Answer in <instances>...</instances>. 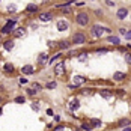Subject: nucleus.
I'll return each mask as SVG.
<instances>
[{"mask_svg": "<svg viewBox=\"0 0 131 131\" xmlns=\"http://www.w3.org/2000/svg\"><path fill=\"white\" fill-rule=\"evenodd\" d=\"M89 20H90L89 18V14H86V12H80V14H77V17H75V23L78 26H82V27L89 24Z\"/></svg>", "mask_w": 131, "mask_h": 131, "instance_id": "1", "label": "nucleus"}, {"mask_svg": "<svg viewBox=\"0 0 131 131\" xmlns=\"http://www.w3.org/2000/svg\"><path fill=\"white\" fill-rule=\"evenodd\" d=\"M84 42H86V35L83 32H75L72 35V44L80 45V44H84Z\"/></svg>", "mask_w": 131, "mask_h": 131, "instance_id": "2", "label": "nucleus"}, {"mask_svg": "<svg viewBox=\"0 0 131 131\" xmlns=\"http://www.w3.org/2000/svg\"><path fill=\"white\" fill-rule=\"evenodd\" d=\"M106 30H107V27H102V26H99V24H94V26L90 27V33H92L95 38H99Z\"/></svg>", "mask_w": 131, "mask_h": 131, "instance_id": "3", "label": "nucleus"}, {"mask_svg": "<svg viewBox=\"0 0 131 131\" xmlns=\"http://www.w3.org/2000/svg\"><path fill=\"white\" fill-rule=\"evenodd\" d=\"M14 27H15V20H12V21H8L3 27H2V33H5V35H8V33H11L14 30Z\"/></svg>", "mask_w": 131, "mask_h": 131, "instance_id": "4", "label": "nucleus"}, {"mask_svg": "<svg viewBox=\"0 0 131 131\" xmlns=\"http://www.w3.org/2000/svg\"><path fill=\"white\" fill-rule=\"evenodd\" d=\"M59 11H62L63 14H71L72 12V8H71V3L68 2V3H63V5H57L56 6Z\"/></svg>", "mask_w": 131, "mask_h": 131, "instance_id": "5", "label": "nucleus"}, {"mask_svg": "<svg viewBox=\"0 0 131 131\" xmlns=\"http://www.w3.org/2000/svg\"><path fill=\"white\" fill-rule=\"evenodd\" d=\"M63 72H65V65H63V62H59V63L54 65V74H56V75H63Z\"/></svg>", "mask_w": 131, "mask_h": 131, "instance_id": "6", "label": "nucleus"}, {"mask_svg": "<svg viewBox=\"0 0 131 131\" xmlns=\"http://www.w3.org/2000/svg\"><path fill=\"white\" fill-rule=\"evenodd\" d=\"M21 74H26V75H30V74H33L35 72V66L32 65H24V66H21Z\"/></svg>", "mask_w": 131, "mask_h": 131, "instance_id": "7", "label": "nucleus"}, {"mask_svg": "<svg viewBox=\"0 0 131 131\" xmlns=\"http://www.w3.org/2000/svg\"><path fill=\"white\" fill-rule=\"evenodd\" d=\"M68 27H69L68 21H65V20H59L57 21V30L59 32H65V30H68Z\"/></svg>", "mask_w": 131, "mask_h": 131, "instance_id": "8", "label": "nucleus"}, {"mask_svg": "<svg viewBox=\"0 0 131 131\" xmlns=\"http://www.w3.org/2000/svg\"><path fill=\"white\" fill-rule=\"evenodd\" d=\"M127 15H128V9H127V8H119L117 12H116V17H117L119 20H125Z\"/></svg>", "mask_w": 131, "mask_h": 131, "instance_id": "9", "label": "nucleus"}, {"mask_svg": "<svg viewBox=\"0 0 131 131\" xmlns=\"http://www.w3.org/2000/svg\"><path fill=\"white\" fill-rule=\"evenodd\" d=\"M117 125H119V127H122V128L130 127V125H131V119H128V117H122V119H119V121H117Z\"/></svg>", "mask_w": 131, "mask_h": 131, "instance_id": "10", "label": "nucleus"}, {"mask_svg": "<svg viewBox=\"0 0 131 131\" xmlns=\"http://www.w3.org/2000/svg\"><path fill=\"white\" fill-rule=\"evenodd\" d=\"M98 94L102 97L104 99H109V98H112V90H107V89H101V90H98Z\"/></svg>", "mask_w": 131, "mask_h": 131, "instance_id": "11", "label": "nucleus"}, {"mask_svg": "<svg viewBox=\"0 0 131 131\" xmlns=\"http://www.w3.org/2000/svg\"><path fill=\"white\" fill-rule=\"evenodd\" d=\"M47 62H48V54L42 53V54L38 56V63H39V65H45Z\"/></svg>", "mask_w": 131, "mask_h": 131, "instance_id": "12", "label": "nucleus"}, {"mask_svg": "<svg viewBox=\"0 0 131 131\" xmlns=\"http://www.w3.org/2000/svg\"><path fill=\"white\" fill-rule=\"evenodd\" d=\"M83 83H86V77H83V75H75L74 77V84L78 87V86H82Z\"/></svg>", "mask_w": 131, "mask_h": 131, "instance_id": "13", "label": "nucleus"}, {"mask_svg": "<svg viewBox=\"0 0 131 131\" xmlns=\"http://www.w3.org/2000/svg\"><path fill=\"white\" fill-rule=\"evenodd\" d=\"M77 109H80V102H78V99H72V101L69 102V110L74 112V110H77Z\"/></svg>", "mask_w": 131, "mask_h": 131, "instance_id": "14", "label": "nucleus"}, {"mask_svg": "<svg viewBox=\"0 0 131 131\" xmlns=\"http://www.w3.org/2000/svg\"><path fill=\"white\" fill-rule=\"evenodd\" d=\"M125 77H127V75H125L124 72H115V74H113V80H115V82H122V80H125Z\"/></svg>", "mask_w": 131, "mask_h": 131, "instance_id": "15", "label": "nucleus"}, {"mask_svg": "<svg viewBox=\"0 0 131 131\" xmlns=\"http://www.w3.org/2000/svg\"><path fill=\"white\" fill-rule=\"evenodd\" d=\"M3 47H5V50L11 51V50L14 48V41H12V39H8V41H5V42H3Z\"/></svg>", "mask_w": 131, "mask_h": 131, "instance_id": "16", "label": "nucleus"}, {"mask_svg": "<svg viewBox=\"0 0 131 131\" xmlns=\"http://www.w3.org/2000/svg\"><path fill=\"white\" fill-rule=\"evenodd\" d=\"M24 35H26V29L24 27H20V29H17L15 32H14V36L15 38H23Z\"/></svg>", "mask_w": 131, "mask_h": 131, "instance_id": "17", "label": "nucleus"}, {"mask_svg": "<svg viewBox=\"0 0 131 131\" xmlns=\"http://www.w3.org/2000/svg\"><path fill=\"white\" fill-rule=\"evenodd\" d=\"M107 42H110V44H113V45H119V44H121V39L116 38V36H109V38H107Z\"/></svg>", "mask_w": 131, "mask_h": 131, "instance_id": "18", "label": "nucleus"}, {"mask_svg": "<svg viewBox=\"0 0 131 131\" xmlns=\"http://www.w3.org/2000/svg\"><path fill=\"white\" fill-rule=\"evenodd\" d=\"M39 20H41V21H50V20H51V14H50V12H42V14L39 15Z\"/></svg>", "mask_w": 131, "mask_h": 131, "instance_id": "19", "label": "nucleus"}, {"mask_svg": "<svg viewBox=\"0 0 131 131\" xmlns=\"http://www.w3.org/2000/svg\"><path fill=\"white\" fill-rule=\"evenodd\" d=\"M80 128H82V131H83V130H84V131H92V130H94L92 124H89V122H83Z\"/></svg>", "mask_w": 131, "mask_h": 131, "instance_id": "20", "label": "nucleus"}, {"mask_svg": "<svg viewBox=\"0 0 131 131\" xmlns=\"http://www.w3.org/2000/svg\"><path fill=\"white\" fill-rule=\"evenodd\" d=\"M26 9H27V12L33 14V12H36V11H38V6H35V5H29V6H27Z\"/></svg>", "mask_w": 131, "mask_h": 131, "instance_id": "21", "label": "nucleus"}, {"mask_svg": "<svg viewBox=\"0 0 131 131\" xmlns=\"http://www.w3.org/2000/svg\"><path fill=\"white\" fill-rule=\"evenodd\" d=\"M90 124H92V127H95V128H99V127H101V121H99V119H92Z\"/></svg>", "mask_w": 131, "mask_h": 131, "instance_id": "22", "label": "nucleus"}, {"mask_svg": "<svg viewBox=\"0 0 131 131\" xmlns=\"http://www.w3.org/2000/svg\"><path fill=\"white\" fill-rule=\"evenodd\" d=\"M57 45H59V48H68L69 47V42L68 41H60Z\"/></svg>", "mask_w": 131, "mask_h": 131, "instance_id": "23", "label": "nucleus"}, {"mask_svg": "<svg viewBox=\"0 0 131 131\" xmlns=\"http://www.w3.org/2000/svg\"><path fill=\"white\" fill-rule=\"evenodd\" d=\"M3 69H5L6 72H12V71H14V66L11 65V63H6V65H5V68H3Z\"/></svg>", "mask_w": 131, "mask_h": 131, "instance_id": "24", "label": "nucleus"}, {"mask_svg": "<svg viewBox=\"0 0 131 131\" xmlns=\"http://www.w3.org/2000/svg\"><path fill=\"white\" fill-rule=\"evenodd\" d=\"M80 92H82L83 95H92V94H94V90L89 89V87H87V89H83V90H80Z\"/></svg>", "mask_w": 131, "mask_h": 131, "instance_id": "25", "label": "nucleus"}, {"mask_svg": "<svg viewBox=\"0 0 131 131\" xmlns=\"http://www.w3.org/2000/svg\"><path fill=\"white\" fill-rule=\"evenodd\" d=\"M56 86H57V84H56V82H48L47 84H45V87H47V89H54Z\"/></svg>", "mask_w": 131, "mask_h": 131, "instance_id": "26", "label": "nucleus"}, {"mask_svg": "<svg viewBox=\"0 0 131 131\" xmlns=\"http://www.w3.org/2000/svg\"><path fill=\"white\" fill-rule=\"evenodd\" d=\"M125 62L131 65V53H125Z\"/></svg>", "mask_w": 131, "mask_h": 131, "instance_id": "27", "label": "nucleus"}, {"mask_svg": "<svg viewBox=\"0 0 131 131\" xmlns=\"http://www.w3.org/2000/svg\"><path fill=\"white\" fill-rule=\"evenodd\" d=\"M14 101H15V102H18V104H23V102L26 101V98H24V97H17Z\"/></svg>", "mask_w": 131, "mask_h": 131, "instance_id": "28", "label": "nucleus"}, {"mask_svg": "<svg viewBox=\"0 0 131 131\" xmlns=\"http://www.w3.org/2000/svg\"><path fill=\"white\" fill-rule=\"evenodd\" d=\"M32 89H35L36 92H38V90H41V84H39V83H33V84H32Z\"/></svg>", "mask_w": 131, "mask_h": 131, "instance_id": "29", "label": "nucleus"}, {"mask_svg": "<svg viewBox=\"0 0 131 131\" xmlns=\"http://www.w3.org/2000/svg\"><path fill=\"white\" fill-rule=\"evenodd\" d=\"M60 56H62V54H60V53H59V54H57V56H54V57H53V59H51V60H50V62H56V60H57V59H60Z\"/></svg>", "mask_w": 131, "mask_h": 131, "instance_id": "30", "label": "nucleus"}, {"mask_svg": "<svg viewBox=\"0 0 131 131\" xmlns=\"http://www.w3.org/2000/svg\"><path fill=\"white\" fill-rule=\"evenodd\" d=\"M27 94H29V95H35L36 90H35V89H27Z\"/></svg>", "mask_w": 131, "mask_h": 131, "instance_id": "31", "label": "nucleus"}, {"mask_svg": "<svg viewBox=\"0 0 131 131\" xmlns=\"http://www.w3.org/2000/svg\"><path fill=\"white\" fill-rule=\"evenodd\" d=\"M106 5H107V6H115V3H113L112 0H106Z\"/></svg>", "mask_w": 131, "mask_h": 131, "instance_id": "32", "label": "nucleus"}, {"mask_svg": "<svg viewBox=\"0 0 131 131\" xmlns=\"http://www.w3.org/2000/svg\"><path fill=\"white\" fill-rule=\"evenodd\" d=\"M97 51H98V53H107L109 50H107V48H98Z\"/></svg>", "mask_w": 131, "mask_h": 131, "instance_id": "33", "label": "nucleus"}, {"mask_svg": "<svg viewBox=\"0 0 131 131\" xmlns=\"http://www.w3.org/2000/svg\"><path fill=\"white\" fill-rule=\"evenodd\" d=\"M125 38H127V39H131V30H128V32L125 33Z\"/></svg>", "mask_w": 131, "mask_h": 131, "instance_id": "34", "label": "nucleus"}, {"mask_svg": "<svg viewBox=\"0 0 131 131\" xmlns=\"http://www.w3.org/2000/svg\"><path fill=\"white\" fill-rule=\"evenodd\" d=\"M8 11H12V12H14V11H15V6H14V5H9V8H8Z\"/></svg>", "mask_w": 131, "mask_h": 131, "instance_id": "35", "label": "nucleus"}, {"mask_svg": "<svg viewBox=\"0 0 131 131\" xmlns=\"http://www.w3.org/2000/svg\"><path fill=\"white\" fill-rule=\"evenodd\" d=\"M119 32H121L122 35H124V36H125V33H127V29H124V27H122V29H119Z\"/></svg>", "mask_w": 131, "mask_h": 131, "instance_id": "36", "label": "nucleus"}, {"mask_svg": "<svg viewBox=\"0 0 131 131\" xmlns=\"http://www.w3.org/2000/svg\"><path fill=\"white\" fill-rule=\"evenodd\" d=\"M75 87H77V86H75L74 83H72V84H68V89H75Z\"/></svg>", "mask_w": 131, "mask_h": 131, "instance_id": "37", "label": "nucleus"}, {"mask_svg": "<svg viewBox=\"0 0 131 131\" xmlns=\"http://www.w3.org/2000/svg\"><path fill=\"white\" fill-rule=\"evenodd\" d=\"M116 94H117V95H121V97H122V95H124V90H122V89H119V90H117V92H116Z\"/></svg>", "mask_w": 131, "mask_h": 131, "instance_id": "38", "label": "nucleus"}, {"mask_svg": "<svg viewBox=\"0 0 131 131\" xmlns=\"http://www.w3.org/2000/svg\"><path fill=\"white\" fill-rule=\"evenodd\" d=\"M32 107L35 109V110H39V106H38V104H32Z\"/></svg>", "mask_w": 131, "mask_h": 131, "instance_id": "39", "label": "nucleus"}, {"mask_svg": "<svg viewBox=\"0 0 131 131\" xmlns=\"http://www.w3.org/2000/svg\"><path fill=\"white\" fill-rule=\"evenodd\" d=\"M20 83H21V84H24V83H27V80H26V78H20Z\"/></svg>", "mask_w": 131, "mask_h": 131, "instance_id": "40", "label": "nucleus"}, {"mask_svg": "<svg viewBox=\"0 0 131 131\" xmlns=\"http://www.w3.org/2000/svg\"><path fill=\"white\" fill-rule=\"evenodd\" d=\"M47 115H48V116L53 115V110H51V109H48V110H47Z\"/></svg>", "mask_w": 131, "mask_h": 131, "instance_id": "41", "label": "nucleus"}, {"mask_svg": "<svg viewBox=\"0 0 131 131\" xmlns=\"http://www.w3.org/2000/svg\"><path fill=\"white\" fill-rule=\"evenodd\" d=\"M62 130H63V127H57V128H56L54 131H62Z\"/></svg>", "mask_w": 131, "mask_h": 131, "instance_id": "42", "label": "nucleus"}, {"mask_svg": "<svg viewBox=\"0 0 131 131\" xmlns=\"http://www.w3.org/2000/svg\"><path fill=\"white\" fill-rule=\"evenodd\" d=\"M124 131H131V128H130V127H125V128H124Z\"/></svg>", "mask_w": 131, "mask_h": 131, "instance_id": "43", "label": "nucleus"}, {"mask_svg": "<svg viewBox=\"0 0 131 131\" xmlns=\"http://www.w3.org/2000/svg\"><path fill=\"white\" fill-rule=\"evenodd\" d=\"M0 115H2V109H0Z\"/></svg>", "mask_w": 131, "mask_h": 131, "instance_id": "44", "label": "nucleus"}, {"mask_svg": "<svg viewBox=\"0 0 131 131\" xmlns=\"http://www.w3.org/2000/svg\"><path fill=\"white\" fill-rule=\"evenodd\" d=\"M0 42H2V39H0Z\"/></svg>", "mask_w": 131, "mask_h": 131, "instance_id": "45", "label": "nucleus"}, {"mask_svg": "<svg viewBox=\"0 0 131 131\" xmlns=\"http://www.w3.org/2000/svg\"><path fill=\"white\" fill-rule=\"evenodd\" d=\"M75 131H78V130H75Z\"/></svg>", "mask_w": 131, "mask_h": 131, "instance_id": "46", "label": "nucleus"}]
</instances>
